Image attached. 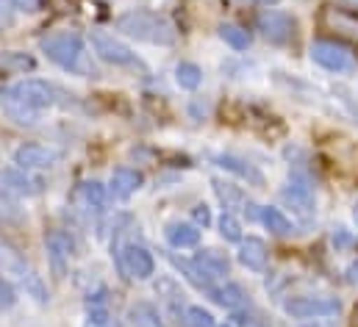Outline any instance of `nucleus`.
I'll list each match as a JSON object with an SVG mask.
<instances>
[{"mask_svg":"<svg viewBox=\"0 0 358 327\" xmlns=\"http://www.w3.org/2000/svg\"><path fill=\"white\" fill-rule=\"evenodd\" d=\"M117 31H122L125 36L136 39V42H148V45H173L178 39L176 25L159 14V11H148V8H134L117 17Z\"/></svg>","mask_w":358,"mask_h":327,"instance_id":"nucleus-1","label":"nucleus"},{"mask_svg":"<svg viewBox=\"0 0 358 327\" xmlns=\"http://www.w3.org/2000/svg\"><path fill=\"white\" fill-rule=\"evenodd\" d=\"M39 48L62 70L78 73V75H94V64H92L90 53H87V45H84V39L78 34H70V31L50 34V36H45L39 42Z\"/></svg>","mask_w":358,"mask_h":327,"instance_id":"nucleus-2","label":"nucleus"},{"mask_svg":"<svg viewBox=\"0 0 358 327\" xmlns=\"http://www.w3.org/2000/svg\"><path fill=\"white\" fill-rule=\"evenodd\" d=\"M292 319H331L339 317L342 303L336 297H294L283 305Z\"/></svg>","mask_w":358,"mask_h":327,"instance_id":"nucleus-3","label":"nucleus"},{"mask_svg":"<svg viewBox=\"0 0 358 327\" xmlns=\"http://www.w3.org/2000/svg\"><path fill=\"white\" fill-rule=\"evenodd\" d=\"M92 48H94L97 59L106 61V64H114V67H134V64H139L136 53L125 42H120L117 36H111V34L94 31L92 34Z\"/></svg>","mask_w":358,"mask_h":327,"instance_id":"nucleus-4","label":"nucleus"},{"mask_svg":"<svg viewBox=\"0 0 358 327\" xmlns=\"http://www.w3.org/2000/svg\"><path fill=\"white\" fill-rule=\"evenodd\" d=\"M311 61L320 64L322 70H331V73H350L356 67L353 53L336 42H328V39L311 42Z\"/></svg>","mask_w":358,"mask_h":327,"instance_id":"nucleus-5","label":"nucleus"},{"mask_svg":"<svg viewBox=\"0 0 358 327\" xmlns=\"http://www.w3.org/2000/svg\"><path fill=\"white\" fill-rule=\"evenodd\" d=\"M320 25L325 31H331L334 36L358 45V14L350 8H339V6H325L320 11Z\"/></svg>","mask_w":358,"mask_h":327,"instance_id":"nucleus-6","label":"nucleus"},{"mask_svg":"<svg viewBox=\"0 0 358 327\" xmlns=\"http://www.w3.org/2000/svg\"><path fill=\"white\" fill-rule=\"evenodd\" d=\"M117 263H120V272L131 280H148L156 272L153 255L142 245H125L117 252Z\"/></svg>","mask_w":358,"mask_h":327,"instance_id":"nucleus-7","label":"nucleus"},{"mask_svg":"<svg viewBox=\"0 0 358 327\" xmlns=\"http://www.w3.org/2000/svg\"><path fill=\"white\" fill-rule=\"evenodd\" d=\"M259 31L262 36L272 42V45H289L294 39V31H297V22L292 14L286 11H278V8H267L264 14H259Z\"/></svg>","mask_w":358,"mask_h":327,"instance_id":"nucleus-8","label":"nucleus"},{"mask_svg":"<svg viewBox=\"0 0 358 327\" xmlns=\"http://www.w3.org/2000/svg\"><path fill=\"white\" fill-rule=\"evenodd\" d=\"M280 197H283V203H286L300 219H311L314 211H317L314 189H311V183H308L306 177H300V175H292V180L286 183V189L280 191Z\"/></svg>","mask_w":358,"mask_h":327,"instance_id":"nucleus-9","label":"nucleus"},{"mask_svg":"<svg viewBox=\"0 0 358 327\" xmlns=\"http://www.w3.org/2000/svg\"><path fill=\"white\" fill-rule=\"evenodd\" d=\"M11 94L20 97L25 106H31L34 111H42V108H50L56 106V86L48 81H39V78H28V81H20L17 86H11Z\"/></svg>","mask_w":358,"mask_h":327,"instance_id":"nucleus-10","label":"nucleus"},{"mask_svg":"<svg viewBox=\"0 0 358 327\" xmlns=\"http://www.w3.org/2000/svg\"><path fill=\"white\" fill-rule=\"evenodd\" d=\"M59 153L45 145H22L14 150V164L20 169H50L59 164Z\"/></svg>","mask_w":358,"mask_h":327,"instance_id":"nucleus-11","label":"nucleus"},{"mask_svg":"<svg viewBox=\"0 0 358 327\" xmlns=\"http://www.w3.org/2000/svg\"><path fill=\"white\" fill-rule=\"evenodd\" d=\"M0 183H3L8 191L25 194V197H36V194H42V189H45L39 177H31L28 169H20V166L3 169V172H0Z\"/></svg>","mask_w":358,"mask_h":327,"instance_id":"nucleus-12","label":"nucleus"},{"mask_svg":"<svg viewBox=\"0 0 358 327\" xmlns=\"http://www.w3.org/2000/svg\"><path fill=\"white\" fill-rule=\"evenodd\" d=\"M239 261H242V266H248V269H253V272L267 269V261H269L267 245H264L262 239H256V236L242 239V242H239Z\"/></svg>","mask_w":358,"mask_h":327,"instance_id":"nucleus-13","label":"nucleus"},{"mask_svg":"<svg viewBox=\"0 0 358 327\" xmlns=\"http://www.w3.org/2000/svg\"><path fill=\"white\" fill-rule=\"evenodd\" d=\"M142 183H145L142 172H136V169H131V166H120V169L111 172V191H114V197H120V200H128L134 191L142 189Z\"/></svg>","mask_w":358,"mask_h":327,"instance_id":"nucleus-14","label":"nucleus"},{"mask_svg":"<svg viewBox=\"0 0 358 327\" xmlns=\"http://www.w3.org/2000/svg\"><path fill=\"white\" fill-rule=\"evenodd\" d=\"M214 161H217V166H222L225 172H231V175H236V177L248 180L250 186H264V175H262L253 164L245 161V159H236V156L225 153V156H217Z\"/></svg>","mask_w":358,"mask_h":327,"instance_id":"nucleus-15","label":"nucleus"},{"mask_svg":"<svg viewBox=\"0 0 358 327\" xmlns=\"http://www.w3.org/2000/svg\"><path fill=\"white\" fill-rule=\"evenodd\" d=\"M0 108H3L14 122H20V125H34V122L39 119V111H34V108L25 106L20 97H14L11 89L0 92Z\"/></svg>","mask_w":358,"mask_h":327,"instance_id":"nucleus-16","label":"nucleus"},{"mask_svg":"<svg viewBox=\"0 0 358 327\" xmlns=\"http://www.w3.org/2000/svg\"><path fill=\"white\" fill-rule=\"evenodd\" d=\"M45 245H48V255H50V263H53L56 277H64V261H67L70 252H73V242H70L62 231H53V233L45 239Z\"/></svg>","mask_w":358,"mask_h":327,"instance_id":"nucleus-17","label":"nucleus"},{"mask_svg":"<svg viewBox=\"0 0 358 327\" xmlns=\"http://www.w3.org/2000/svg\"><path fill=\"white\" fill-rule=\"evenodd\" d=\"M194 263L203 269V275L214 283V280H220V277H225L228 272H231V263H228V258L225 255H220L217 249H200L197 252V258H194Z\"/></svg>","mask_w":358,"mask_h":327,"instance_id":"nucleus-18","label":"nucleus"},{"mask_svg":"<svg viewBox=\"0 0 358 327\" xmlns=\"http://www.w3.org/2000/svg\"><path fill=\"white\" fill-rule=\"evenodd\" d=\"M211 186H214L217 197L225 203V208H228L231 214H234V211H245V214L256 217V214L250 211V208H256V205H253V203H248V200H245V194H242L236 186H231V183H222V180H214Z\"/></svg>","mask_w":358,"mask_h":327,"instance_id":"nucleus-19","label":"nucleus"},{"mask_svg":"<svg viewBox=\"0 0 358 327\" xmlns=\"http://www.w3.org/2000/svg\"><path fill=\"white\" fill-rule=\"evenodd\" d=\"M208 294H211V300H214L217 305H222V308H231V311H236V308H242V305L248 303V294H245V289H242L239 283L214 286Z\"/></svg>","mask_w":358,"mask_h":327,"instance_id":"nucleus-20","label":"nucleus"},{"mask_svg":"<svg viewBox=\"0 0 358 327\" xmlns=\"http://www.w3.org/2000/svg\"><path fill=\"white\" fill-rule=\"evenodd\" d=\"M164 233H167V242L176 247V249L197 247V242H200V231H197V225H189V222H170Z\"/></svg>","mask_w":358,"mask_h":327,"instance_id":"nucleus-21","label":"nucleus"},{"mask_svg":"<svg viewBox=\"0 0 358 327\" xmlns=\"http://www.w3.org/2000/svg\"><path fill=\"white\" fill-rule=\"evenodd\" d=\"M128 322L131 327H162V317L150 303H134L128 308Z\"/></svg>","mask_w":358,"mask_h":327,"instance_id":"nucleus-22","label":"nucleus"},{"mask_svg":"<svg viewBox=\"0 0 358 327\" xmlns=\"http://www.w3.org/2000/svg\"><path fill=\"white\" fill-rule=\"evenodd\" d=\"M170 261L178 266L180 272H183V277H186V280H189L194 289H200V291H206V294L214 289V283H211V280L203 275V269H200L194 261H183V258H176V255H170Z\"/></svg>","mask_w":358,"mask_h":327,"instance_id":"nucleus-23","label":"nucleus"},{"mask_svg":"<svg viewBox=\"0 0 358 327\" xmlns=\"http://www.w3.org/2000/svg\"><path fill=\"white\" fill-rule=\"evenodd\" d=\"M78 197L84 200V205L90 208L92 214H100V211L106 208V189H103V183H97V180H87V183H81Z\"/></svg>","mask_w":358,"mask_h":327,"instance_id":"nucleus-24","label":"nucleus"},{"mask_svg":"<svg viewBox=\"0 0 358 327\" xmlns=\"http://www.w3.org/2000/svg\"><path fill=\"white\" fill-rule=\"evenodd\" d=\"M36 67L34 56L28 53H20V50H6L0 53V70L3 73H31Z\"/></svg>","mask_w":358,"mask_h":327,"instance_id":"nucleus-25","label":"nucleus"},{"mask_svg":"<svg viewBox=\"0 0 358 327\" xmlns=\"http://www.w3.org/2000/svg\"><path fill=\"white\" fill-rule=\"evenodd\" d=\"M220 39H222L225 45H231L234 50H248V48H250V34H248L245 28L234 25V22H222V25H220Z\"/></svg>","mask_w":358,"mask_h":327,"instance_id":"nucleus-26","label":"nucleus"},{"mask_svg":"<svg viewBox=\"0 0 358 327\" xmlns=\"http://www.w3.org/2000/svg\"><path fill=\"white\" fill-rule=\"evenodd\" d=\"M259 219L264 222V228H267L269 233H275V236H289L292 233V222L278 208H262L259 211Z\"/></svg>","mask_w":358,"mask_h":327,"instance_id":"nucleus-27","label":"nucleus"},{"mask_svg":"<svg viewBox=\"0 0 358 327\" xmlns=\"http://www.w3.org/2000/svg\"><path fill=\"white\" fill-rule=\"evenodd\" d=\"M176 83H178L180 89L194 92L203 83V70L197 64H192V61H180L178 67H176Z\"/></svg>","mask_w":358,"mask_h":327,"instance_id":"nucleus-28","label":"nucleus"},{"mask_svg":"<svg viewBox=\"0 0 358 327\" xmlns=\"http://www.w3.org/2000/svg\"><path fill=\"white\" fill-rule=\"evenodd\" d=\"M217 228H220V236H222L225 242H242V225H239V219H236L231 211H225V214L220 217Z\"/></svg>","mask_w":358,"mask_h":327,"instance_id":"nucleus-29","label":"nucleus"},{"mask_svg":"<svg viewBox=\"0 0 358 327\" xmlns=\"http://www.w3.org/2000/svg\"><path fill=\"white\" fill-rule=\"evenodd\" d=\"M20 219H22V211H20L17 200L8 191H0V225H11Z\"/></svg>","mask_w":358,"mask_h":327,"instance_id":"nucleus-30","label":"nucleus"},{"mask_svg":"<svg viewBox=\"0 0 358 327\" xmlns=\"http://www.w3.org/2000/svg\"><path fill=\"white\" fill-rule=\"evenodd\" d=\"M20 277H22V286H25V291H28V294H31V297H34L39 305H45V303H48V294H45V289H42L39 277H36L34 272H25V269H22V275H20Z\"/></svg>","mask_w":358,"mask_h":327,"instance_id":"nucleus-31","label":"nucleus"},{"mask_svg":"<svg viewBox=\"0 0 358 327\" xmlns=\"http://www.w3.org/2000/svg\"><path fill=\"white\" fill-rule=\"evenodd\" d=\"M183 322H186V327H214V317L203 308H186Z\"/></svg>","mask_w":358,"mask_h":327,"instance_id":"nucleus-32","label":"nucleus"},{"mask_svg":"<svg viewBox=\"0 0 358 327\" xmlns=\"http://www.w3.org/2000/svg\"><path fill=\"white\" fill-rule=\"evenodd\" d=\"M14 303H17V291H14V286H11L8 280L0 277V311L14 308Z\"/></svg>","mask_w":358,"mask_h":327,"instance_id":"nucleus-33","label":"nucleus"},{"mask_svg":"<svg viewBox=\"0 0 358 327\" xmlns=\"http://www.w3.org/2000/svg\"><path fill=\"white\" fill-rule=\"evenodd\" d=\"M192 219H194V225L208 228V225H211V211H208V205H206V203H197V205L192 208Z\"/></svg>","mask_w":358,"mask_h":327,"instance_id":"nucleus-34","label":"nucleus"},{"mask_svg":"<svg viewBox=\"0 0 358 327\" xmlns=\"http://www.w3.org/2000/svg\"><path fill=\"white\" fill-rule=\"evenodd\" d=\"M39 3L42 0H11V6L20 11H39Z\"/></svg>","mask_w":358,"mask_h":327,"instance_id":"nucleus-35","label":"nucleus"},{"mask_svg":"<svg viewBox=\"0 0 358 327\" xmlns=\"http://www.w3.org/2000/svg\"><path fill=\"white\" fill-rule=\"evenodd\" d=\"M348 283H353V286H358V261L348 269Z\"/></svg>","mask_w":358,"mask_h":327,"instance_id":"nucleus-36","label":"nucleus"},{"mask_svg":"<svg viewBox=\"0 0 358 327\" xmlns=\"http://www.w3.org/2000/svg\"><path fill=\"white\" fill-rule=\"evenodd\" d=\"M334 245H350V236L345 231H339V236H334Z\"/></svg>","mask_w":358,"mask_h":327,"instance_id":"nucleus-37","label":"nucleus"},{"mask_svg":"<svg viewBox=\"0 0 358 327\" xmlns=\"http://www.w3.org/2000/svg\"><path fill=\"white\" fill-rule=\"evenodd\" d=\"M353 219H356V225H358V203L353 205Z\"/></svg>","mask_w":358,"mask_h":327,"instance_id":"nucleus-38","label":"nucleus"},{"mask_svg":"<svg viewBox=\"0 0 358 327\" xmlns=\"http://www.w3.org/2000/svg\"><path fill=\"white\" fill-rule=\"evenodd\" d=\"M259 3H264V6H269V3H275V0H259Z\"/></svg>","mask_w":358,"mask_h":327,"instance_id":"nucleus-39","label":"nucleus"},{"mask_svg":"<svg viewBox=\"0 0 358 327\" xmlns=\"http://www.w3.org/2000/svg\"><path fill=\"white\" fill-rule=\"evenodd\" d=\"M350 3H358V0H350Z\"/></svg>","mask_w":358,"mask_h":327,"instance_id":"nucleus-40","label":"nucleus"},{"mask_svg":"<svg viewBox=\"0 0 358 327\" xmlns=\"http://www.w3.org/2000/svg\"><path fill=\"white\" fill-rule=\"evenodd\" d=\"M222 327H228V325H222Z\"/></svg>","mask_w":358,"mask_h":327,"instance_id":"nucleus-41","label":"nucleus"}]
</instances>
